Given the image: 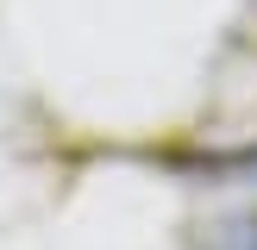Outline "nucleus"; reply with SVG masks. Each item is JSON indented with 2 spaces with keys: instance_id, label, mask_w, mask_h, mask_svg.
Instances as JSON below:
<instances>
[{
  "instance_id": "obj_1",
  "label": "nucleus",
  "mask_w": 257,
  "mask_h": 250,
  "mask_svg": "<svg viewBox=\"0 0 257 250\" xmlns=\"http://www.w3.org/2000/svg\"><path fill=\"white\" fill-rule=\"evenodd\" d=\"M207 250H257V212H232L226 225H213Z\"/></svg>"
}]
</instances>
